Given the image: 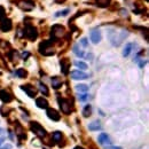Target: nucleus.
Returning a JSON list of instances; mask_svg holds the SVG:
<instances>
[{"label":"nucleus","mask_w":149,"mask_h":149,"mask_svg":"<svg viewBox=\"0 0 149 149\" xmlns=\"http://www.w3.org/2000/svg\"><path fill=\"white\" fill-rule=\"evenodd\" d=\"M5 18V8L3 6H0V20Z\"/></svg>","instance_id":"c756f323"},{"label":"nucleus","mask_w":149,"mask_h":149,"mask_svg":"<svg viewBox=\"0 0 149 149\" xmlns=\"http://www.w3.org/2000/svg\"><path fill=\"white\" fill-rule=\"evenodd\" d=\"M60 64H61V70L63 75H68L69 74V69H70V61L68 58H62L60 61Z\"/></svg>","instance_id":"ddd939ff"},{"label":"nucleus","mask_w":149,"mask_h":149,"mask_svg":"<svg viewBox=\"0 0 149 149\" xmlns=\"http://www.w3.org/2000/svg\"><path fill=\"white\" fill-rule=\"evenodd\" d=\"M87 98H88V95H87L86 93H83V94H80V95L78 96L79 101H86V100H87Z\"/></svg>","instance_id":"c85d7f7f"},{"label":"nucleus","mask_w":149,"mask_h":149,"mask_svg":"<svg viewBox=\"0 0 149 149\" xmlns=\"http://www.w3.org/2000/svg\"><path fill=\"white\" fill-rule=\"evenodd\" d=\"M21 88L23 89V91L30 96V98H35L36 94H37V89L31 85V84H26V85H22Z\"/></svg>","instance_id":"6e6552de"},{"label":"nucleus","mask_w":149,"mask_h":149,"mask_svg":"<svg viewBox=\"0 0 149 149\" xmlns=\"http://www.w3.org/2000/svg\"><path fill=\"white\" fill-rule=\"evenodd\" d=\"M16 5L24 12H31L35 8V3L32 0H18L16 1Z\"/></svg>","instance_id":"423d86ee"},{"label":"nucleus","mask_w":149,"mask_h":149,"mask_svg":"<svg viewBox=\"0 0 149 149\" xmlns=\"http://www.w3.org/2000/svg\"><path fill=\"white\" fill-rule=\"evenodd\" d=\"M51 83H52V87L55 88V89H58L60 87L62 86V80H61V78L57 77V76L53 77V78L51 79Z\"/></svg>","instance_id":"dca6fc26"},{"label":"nucleus","mask_w":149,"mask_h":149,"mask_svg":"<svg viewBox=\"0 0 149 149\" xmlns=\"http://www.w3.org/2000/svg\"><path fill=\"white\" fill-rule=\"evenodd\" d=\"M80 45H81L83 47H88V41H87V39H86V38H81Z\"/></svg>","instance_id":"cd10ccee"},{"label":"nucleus","mask_w":149,"mask_h":149,"mask_svg":"<svg viewBox=\"0 0 149 149\" xmlns=\"http://www.w3.org/2000/svg\"><path fill=\"white\" fill-rule=\"evenodd\" d=\"M89 38H91V41L93 44H99L102 39V35H101V31L98 29H94L91 31V33H89Z\"/></svg>","instance_id":"0eeeda50"},{"label":"nucleus","mask_w":149,"mask_h":149,"mask_svg":"<svg viewBox=\"0 0 149 149\" xmlns=\"http://www.w3.org/2000/svg\"><path fill=\"white\" fill-rule=\"evenodd\" d=\"M70 76H71V78L75 79V80H84V79H87V78H88V75L85 74V72L81 71V70H74V71L70 72Z\"/></svg>","instance_id":"1a4fd4ad"},{"label":"nucleus","mask_w":149,"mask_h":149,"mask_svg":"<svg viewBox=\"0 0 149 149\" xmlns=\"http://www.w3.org/2000/svg\"><path fill=\"white\" fill-rule=\"evenodd\" d=\"M39 91L44 94V95H48L49 94V91H48V88H47V86L44 84V83H39Z\"/></svg>","instance_id":"4be33fe9"},{"label":"nucleus","mask_w":149,"mask_h":149,"mask_svg":"<svg viewBox=\"0 0 149 149\" xmlns=\"http://www.w3.org/2000/svg\"><path fill=\"white\" fill-rule=\"evenodd\" d=\"M36 106L40 109H47L48 108V101L45 98H37L36 99Z\"/></svg>","instance_id":"4468645a"},{"label":"nucleus","mask_w":149,"mask_h":149,"mask_svg":"<svg viewBox=\"0 0 149 149\" xmlns=\"http://www.w3.org/2000/svg\"><path fill=\"white\" fill-rule=\"evenodd\" d=\"M91 114H92V107L89 104L85 106L84 109H83V116L84 117H89V116H91Z\"/></svg>","instance_id":"412c9836"},{"label":"nucleus","mask_w":149,"mask_h":149,"mask_svg":"<svg viewBox=\"0 0 149 149\" xmlns=\"http://www.w3.org/2000/svg\"><path fill=\"white\" fill-rule=\"evenodd\" d=\"M75 66L77 68H79L80 70H86L88 68V66L85 62H83V61H75Z\"/></svg>","instance_id":"5701e85b"},{"label":"nucleus","mask_w":149,"mask_h":149,"mask_svg":"<svg viewBox=\"0 0 149 149\" xmlns=\"http://www.w3.org/2000/svg\"><path fill=\"white\" fill-rule=\"evenodd\" d=\"M12 148V146L11 144H6V146H4V147H1L0 149H11Z\"/></svg>","instance_id":"2f4dec72"},{"label":"nucleus","mask_w":149,"mask_h":149,"mask_svg":"<svg viewBox=\"0 0 149 149\" xmlns=\"http://www.w3.org/2000/svg\"><path fill=\"white\" fill-rule=\"evenodd\" d=\"M46 114H47L48 118L52 119V121H54V122H58V121H60V118H61V116H60L58 111L55 110L54 108H47Z\"/></svg>","instance_id":"9b49d317"},{"label":"nucleus","mask_w":149,"mask_h":149,"mask_svg":"<svg viewBox=\"0 0 149 149\" xmlns=\"http://www.w3.org/2000/svg\"><path fill=\"white\" fill-rule=\"evenodd\" d=\"M52 138H53V140H54L55 142H58L60 140L62 139V133L60 132V131H56V132H54V133L52 134Z\"/></svg>","instance_id":"393cba45"},{"label":"nucleus","mask_w":149,"mask_h":149,"mask_svg":"<svg viewBox=\"0 0 149 149\" xmlns=\"http://www.w3.org/2000/svg\"><path fill=\"white\" fill-rule=\"evenodd\" d=\"M101 127L102 126H101V123L99 121H94V122L88 124V130L89 131H99V130H101Z\"/></svg>","instance_id":"f3484780"},{"label":"nucleus","mask_w":149,"mask_h":149,"mask_svg":"<svg viewBox=\"0 0 149 149\" xmlns=\"http://www.w3.org/2000/svg\"><path fill=\"white\" fill-rule=\"evenodd\" d=\"M24 37L28 38L30 41H35L38 37V31L37 29L33 26V25H30V24H26L25 25V29H24Z\"/></svg>","instance_id":"f03ea898"},{"label":"nucleus","mask_w":149,"mask_h":149,"mask_svg":"<svg viewBox=\"0 0 149 149\" xmlns=\"http://www.w3.org/2000/svg\"><path fill=\"white\" fill-rule=\"evenodd\" d=\"M15 74H16V76L20 77V78H26V76H28V71L24 70V69H17Z\"/></svg>","instance_id":"b1692460"},{"label":"nucleus","mask_w":149,"mask_h":149,"mask_svg":"<svg viewBox=\"0 0 149 149\" xmlns=\"http://www.w3.org/2000/svg\"><path fill=\"white\" fill-rule=\"evenodd\" d=\"M0 100L5 103H9L13 101V95L8 91H6V89H1L0 91Z\"/></svg>","instance_id":"f8f14e48"},{"label":"nucleus","mask_w":149,"mask_h":149,"mask_svg":"<svg viewBox=\"0 0 149 149\" xmlns=\"http://www.w3.org/2000/svg\"><path fill=\"white\" fill-rule=\"evenodd\" d=\"M66 33V29L63 25L61 24H55L52 26V30H51V35L53 37V39H57V38H61L63 35Z\"/></svg>","instance_id":"39448f33"},{"label":"nucleus","mask_w":149,"mask_h":149,"mask_svg":"<svg viewBox=\"0 0 149 149\" xmlns=\"http://www.w3.org/2000/svg\"><path fill=\"white\" fill-rule=\"evenodd\" d=\"M110 3H111V0H95L96 6H99V7H101V8L108 7V6L110 5Z\"/></svg>","instance_id":"6ab92c4d"},{"label":"nucleus","mask_w":149,"mask_h":149,"mask_svg":"<svg viewBox=\"0 0 149 149\" xmlns=\"http://www.w3.org/2000/svg\"><path fill=\"white\" fill-rule=\"evenodd\" d=\"M74 149H84V148H83V147H79V146H77V147H75Z\"/></svg>","instance_id":"e433bc0d"},{"label":"nucleus","mask_w":149,"mask_h":149,"mask_svg":"<svg viewBox=\"0 0 149 149\" xmlns=\"http://www.w3.org/2000/svg\"><path fill=\"white\" fill-rule=\"evenodd\" d=\"M144 64H146V61H142V62H140V63H139V67H140V68H142Z\"/></svg>","instance_id":"72a5a7b5"},{"label":"nucleus","mask_w":149,"mask_h":149,"mask_svg":"<svg viewBox=\"0 0 149 149\" xmlns=\"http://www.w3.org/2000/svg\"><path fill=\"white\" fill-rule=\"evenodd\" d=\"M57 102H58V106L61 108V111L66 115H69L71 111H72V106L70 103V101L68 99H63V98H58L57 99Z\"/></svg>","instance_id":"20e7f679"},{"label":"nucleus","mask_w":149,"mask_h":149,"mask_svg":"<svg viewBox=\"0 0 149 149\" xmlns=\"http://www.w3.org/2000/svg\"><path fill=\"white\" fill-rule=\"evenodd\" d=\"M69 9H63V11H61V12H57V13H55V17H60V16H67L68 14H69Z\"/></svg>","instance_id":"bb28decb"},{"label":"nucleus","mask_w":149,"mask_h":149,"mask_svg":"<svg viewBox=\"0 0 149 149\" xmlns=\"http://www.w3.org/2000/svg\"><path fill=\"white\" fill-rule=\"evenodd\" d=\"M133 44L132 43H129V44H126L125 45V47H124V51H123V56H125V57H127L130 54H131V52H132V49H133Z\"/></svg>","instance_id":"a211bd4d"},{"label":"nucleus","mask_w":149,"mask_h":149,"mask_svg":"<svg viewBox=\"0 0 149 149\" xmlns=\"http://www.w3.org/2000/svg\"><path fill=\"white\" fill-rule=\"evenodd\" d=\"M98 141H99V143H101V144H110V143H111V141H110V139H109V135H108L107 133H101V134H99Z\"/></svg>","instance_id":"2eb2a0df"},{"label":"nucleus","mask_w":149,"mask_h":149,"mask_svg":"<svg viewBox=\"0 0 149 149\" xmlns=\"http://www.w3.org/2000/svg\"><path fill=\"white\" fill-rule=\"evenodd\" d=\"M74 53H75L77 56H79V57H83V56H84V52L79 48V45H75V46H74Z\"/></svg>","instance_id":"a878e982"},{"label":"nucleus","mask_w":149,"mask_h":149,"mask_svg":"<svg viewBox=\"0 0 149 149\" xmlns=\"http://www.w3.org/2000/svg\"><path fill=\"white\" fill-rule=\"evenodd\" d=\"M106 149H122V147H119V146H111V147L106 148Z\"/></svg>","instance_id":"7c9ffc66"},{"label":"nucleus","mask_w":149,"mask_h":149,"mask_svg":"<svg viewBox=\"0 0 149 149\" xmlns=\"http://www.w3.org/2000/svg\"><path fill=\"white\" fill-rule=\"evenodd\" d=\"M30 130H31L36 135L41 137V138L46 137V134H47L46 130H45L38 122H30Z\"/></svg>","instance_id":"7ed1b4c3"},{"label":"nucleus","mask_w":149,"mask_h":149,"mask_svg":"<svg viewBox=\"0 0 149 149\" xmlns=\"http://www.w3.org/2000/svg\"><path fill=\"white\" fill-rule=\"evenodd\" d=\"M39 53L45 56H51L55 54V49L52 47V40H45L39 45Z\"/></svg>","instance_id":"f257e3e1"},{"label":"nucleus","mask_w":149,"mask_h":149,"mask_svg":"<svg viewBox=\"0 0 149 149\" xmlns=\"http://www.w3.org/2000/svg\"><path fill=\"white\" fill-rule=\"evenodd\" d=\"M4 142H5V138H0V146H1Z\"/></svg>","instance_id":"f704fd0d"},{"label":"nucleus","mask_w":149,"mask_h":149,"mask_svg":"<svg viewBox=\"0 0 149 149\" xmlns=\"http://www.w3.org/2000/svg\"><path fill=\"white\" fill-rule=\"evenodd\" d=\"M146 1H148V0H146Z\"/></svg>","instance_id":"58836bf2"},{"label":"nucleus","mask_w":149,"mask_h":149,"mask_svg":"<svg viewBox=\"0 0 149 149\" xmlns=\"http://www.w3.org/2000/svg\"><path fill=\"white\" fill-rule=\"evenodd\" d=\"M22 56L25 58V57H28V56H29V53H26V52H25V53H23V54H22Z\"/></svg>","instance_id":"c9c22d12"},{"label":"nucleus","mask_w":149,"mask_h":149,"mask_svg":"<svg viewBox=\"0 0 149 149\" xmlns=\"http://www.w3.org/2000/svg\"><path fill=\"white\" fill-rule=\"evenodd\" d=\"M3 133H4V129L0 127V134H3Z\"/></svg>","instance_id":"4c0bfd02"},{"label":"nucleus","mask_w":149,"mask_h":149,"mask_svg":"<svg viewBox=\"0 0 149 149\" xmlns=\"http://www.w3.org/2000/svg\"><path fill=\"white\" fill-rule=\"evenodd\" d=\"M76 89L80 93H86V92H88V86L85 84H78V85H76Z\"/></svg>","instance_id":"aec40b11"},{"label":"nucleus","mask_w":149,"mask_h":149,"mask_svg":"<svg viewBox=\"0 0 149 149\" xmlns=\"http://www.w3.org/2000/svg\"><path fill=\"white\" fill-rule=\"evenodd\" d=\"M64 1H66V0H55V3H56V4H63Z\"/></svg>","instance_id":"473e14b6"},{"label":"nucleus","mask_w":149,"mask_h":149,"mask_svg":"<svg viewBox=\"0 0 149 149\" xmlns=\"http://www.w3.org/2000/svg\"><path fill=\"white\" fill-rule=\"evenodd\" d=\"M12 28H13V23H12V21L9 18L6 17V18L1 20V23H0V29H1V31L8 32V31H11V30H12Z\"/></svg>","instance_id":"9d476101"}]
</instances>
